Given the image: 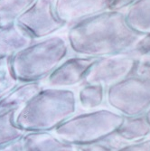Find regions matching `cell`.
<instances>
[{"instance_id":"obj_1","label":"cell","mask_w":150,"mask_h":151,"mask_svg":"<svg viewBox=\"0 0 150 151\" xmlns=\"http://www.w3.org/2000/svg\"><path fill=\"white\" fill-rule=\"evenodd\" d=\"M141 35L129 25L125 12L107 10L73 24L67 37L75 53L100 58L129 52Z\"/></svg>"},{"instance_id":"obj_2","label":"cell","mask_w":150,"mask_h":151,"mask_svg":"<svg viewBox=\"0 0 150 151\" xmlns=\"http://www.w3.org/2000/svg\"><path fill=\"white\" fill-rule=\"evenodd\" d=\"M76 111L77 98L72 90L46 87L17 111L15 122L25 133L52 132Z\"/></svg>"},{"instance_id":"obj_3","label":"cell","mask_w":150,"mask_h":151,"mask_svg":"<svg viewBox=\"0 0 150 151\" xmlns=\"http://www.w3.org/2000/svg\"><path fill=\"white\" fill-rule=\"evenodd\" d=\"M69 44L60 35L34 42L11 57L14 73L20 82L41 81L56 69L69 53Z\"/></svg>"},{"instance_id":"obj_4","label":"cell","mask_w":150,"mask_h":151,"mask_svg":"<svg viewBox=\"0 0 150 151\" xmlns=\"http://www.w3.org/2000/svg\"><path fill=\"white\" fill-rule=\"evenodd\" d=\"M123 119V115L113 109H93L73 115L52 133L73 146L93 143L115 134Z\"/></svg>"},{"instance_id":"obj_5","label":"cell","mask_w":150,"mask_h":151,"mask_svg":"<svg viewBox=\"0 0 150 151\" xmlns=\"http://www.w3.org/2000/svg\"><path fill=\"white\" fill-rule=\"evenodd\" d=\"M106 101L124 117L145 115L150 109V73H135L108 87Z\"/></svg>"},{"instance_id":"obj_6","label":"cell","mask_w":150,"mask_h":151,"mask_svg":"<svg viewBox=\"0 0 150 151\" xmlns=\"http://www.w3.org/2000/svg\"><path fill=\"white\" fill-rule=\"evenodd\" d=\"M139 62V58L127 52L97 58L84 80V84H100L108 89L134 74Z\"/></svg>"},{"instance_id":"obj_7","label":"cell","mask_w":150,"mask_h":151,"mask_svg":"<svg viewBox=\"0 0 150 151\" xmlns=\"http://www.w3.org/2000/svg\"><path fill=\"white\" fill-rule=\"evenodd\" d=\"M17 23L28 31L35 40L52 36L67 24L57 15L55 0H34Z\"/></svg>"},{"instance_id":"obj_8","label":"cell","mask_w":150,"mask_h":151,"mask_svg":"<svg viewBox=\"0 0 150 151\" xmlns=\"http://www.w3.org/2000/svg\"><path fill=\"white\" fill-rule=\"evenodd\" d=\"M97 58L75 56L64 60L46 79L48 87L68 89L84 80Z\"/></svg>"},{"instance_id":"obj_9","label":"cell","mask_w":150,"mask_h":151,"mask_svg":"<svg viewBox=\"0 0 150 151\" xmlns=\"http://www.w3.org/2000/svg\"><path fill=\"white\" fill-rule=\"evenodd\" d=\"M111 3V0H55V9L66 24H75L110 10Z\"/></svg>"},{"instance_id":"obj_10","label":"cell","mask_w":150,"mask_h":151,"mask_svg":"<svg viewBox=\"0 0 150 151\" xmlns=\"http://www.w3.org/2000/svg\"><path fill=\"white\" fill-rule=\"evenodd\" d=\"M34 41L35 38L17 23L0 29V57H13Z\"/></svg>"},{"instance_id":"obj_11","label":"cell","mask_w":150,"mask_h":151,"mask_svg":"<svg viewBox=\"0 0 150 151\" xmlns=\"http://www.w3.org/2000/svg\"><path fill=\"white\" fill-rule=\"evenodd\" d=\"M114 136L123 146L143 141L149 139L150 124L145 115L124 117Z\"/></svg>"},{"instance_id":"obj_12","label":"cell","mask_w":150,"mask_h":151,"mask_svg":"<svg viewBox=\"0 0 150 151\" xmlns=\"http://www.w3.org/2000/svg\"><path fill=\"white\" fill-rule=\"evenodd\" d=\"M23 140L26 151H75L73 145L63 141L52 132L25 133Z\"/></svg>"},{"instance_id":"obj_13","label":"cell","mask_w":150,"mask_h":151,"mask_svg":"<svg viewBox=\"0 0 150 151\" xmlns=\"http://www.w3.org/2000/svg\"><path fill=\"white\" fill-rule=\"evenodd\" d=\"M43 88L41 81L20 82L0 101V111L10 109L19 111Z\"/></svg>"},{"instance_id":"obj_14","label":"cell","mask_w":150,"mask_h":151,"mask_svg":"<svg viewBox=\"0 0 150 151\" xmlns=\"http://www.w3.org/2000/svg\"><path fill=\"white\" fill-rule=\"evenodd\" d=\"M125 14L128 23L136 32L140 35L150 33V0H137Z\"/></svg>"},{"instance_id":"obj_15","label":"cell","mask_w":150,"mask_h":151,"mask_svg":"<svg viewBox=\"0 0 150 151\" xmlns=\"http://www.w3.org/2000/svg\"><path fill=\"white\" fill-rule=\"evenodd\" d=\"M34 0H0V29L15 24Z\"/></svg>"},{"instance_id":"obj_16","label":"cell","mask_w":150,"mask_h":151,"mask_svg":"<svg viewBox=\"0 0 150 151\" xmlns=\"http://www.w3.org/2000/svg\"><path fill=\"white\" fill-rule=\"evenodd\" d=\"M17 112L15 109L0 111V147L20 139L25 135L15 122Z\"/></svg>"},{"instance_id":"obj_17","label":"cell","mask_w":150,"mask_h":151,"mask_svg":"<svg viewBox=\"0 0 150 151\" xmlns=\"http://www.w3.org/2000/svg\"><path fill=\"white\" fill-rule=\"evenodd\" d=\"M107 88L100 84H85L78 93V101L85 109L93 111L99 108L106 99Z\"/></svg>"},{"instance_id":"obj_18","label":"cell","mask_w":150,"mask_h":151,"mask_svg":"<svg viewBox=\"0 0 150 151\" xmlns=\"http://www.w3.org/2000/svg\"><path fill=\"white\" fill-rule=\"evenodd\" d=\"M19 83L13 71L11 57H0V101Z\"/></svg>"},{"instance_id":"obj_19","label":"cell","mask_w":150,"mask_h":151,"mask_svg":"<svg viewBox=\"0 0 150 151\" xmlns=\"http://www.w3.org/2000/svg\"><path fill=\"white\" fill-rule=\"evenodd\" d=\"M122 144L115 138L114 134L104 140L74 146L75 151H117Z\"/></svg>"},{"instance_id":"obj_20","label":"cell","mask_w":150,"mask_h":151,"mask_svg":"<svg viewBox=\"0 0 150 151\" xmlns=\"http://www.w3.org/2000/svg\"><path fill=\"white\" fill-rule=\"evenodd\" d=\"M127 53L139 58H150V33L142 35L138 42Z\"/></svg>"},{"instance_id":"obj_21","label":"cell","mask_w":150,"mask_h":151,"mask_svg":"<svg viewBox=\"0 0 150 151\" xmlns=\"http://www.w3.org/2000/svg\"><path fill=\"white\" fill-rule=\"evenodd\" d=\"M117 151H150V138L143 141L127 144Z\"/></svg>"},{"instance_id":"obj_22","label":"cell","mask_w":150,"mask_h":151,"mask_svg":"<svg viewBox=\"0 0 150 151\" xmlns=\"http://www.w3.org/2000/svg\"><path fill=\"white\" fill-rule=\"evenodd\" d=\"M0 151H26L23 138L0 147Z\"/></svg>"},{"instance_id":"obj_23","label":"cell","mask_w":150,"mask_h":151,"mask_svg":"<svg viewBox=\"0 0 150 151\" xmlns=\"http://www.w3.org/2000/svg\"><path fill=\"white\" fill-rule=\"evenodd\" d=\"M137 0H111L110 10H118L122 11L124 8L129 7Z\"/></svg>"},{"instance_id":"obj_24","label":"cell","mask_w":150,"mask_h":151,"mask_svg":"<svg viewBox=\"0 0 150 151\" xmlns=\"http://www.w3.org/2000/svg\"><path fill=\"white\" fill-rule=\"evenodd\" d=\"M136 73H150V58L139 59Z\"/></svg>"},{"instance_id":"obj_25","label":"cell","mask_w":150,"mask_h":151,"mask_svg":"<svg viewBox=\"0 0 150 151\" xmlns=\"http://www.w3.org/2000/svg\"><path fill=\"white\" fill-rule=\"evenodd\" d=\"M145 116H146V118L147 121L149 122V124H150V109H149L148 111H146V113L145 114Z\"/></svg>"}]
</instances>
